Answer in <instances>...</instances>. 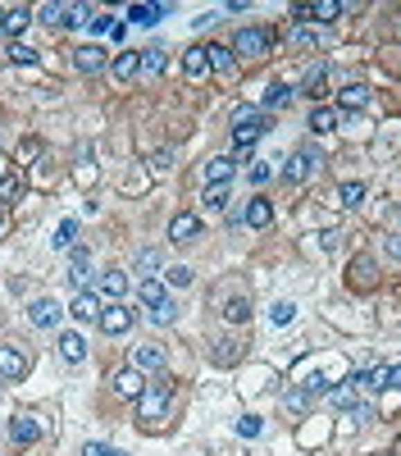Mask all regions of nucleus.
I'll list each match as a JSON object with an SVG mask.
<instances>
[{
  "instance_id": "obj_1",
  "label": "nucleus",
  "mask_w": 401,
  "mask_h": 456,
  "mask_svg": "<svg viewBox=\"0 0 401 456\" xmlns=\"http://www.w3.org/2000/svg\"><path fill=\"white\" fill-rule=\"evenodd\" d=\"M164 406H169V383L160 379V383H151V388L141 392V420L155 424V420L164 415Z\"/></svg>"
},
{
  "instance_id": "obj_2",
  "label": "nucleus",
  "mask_w": 401,
  "mask_h": 456,
  "mask_svg": "<svg viewBox=\"0 0 401 456\" xmlns=\"http://www.w3.org/2000/svg\"><path fill=\"white\" fill-rule=\"evenodd\" d=\"M233 51H238V55H269V33H260V28H242V33L233 37Z\"/></svg>"
},
{
  "instance_id": "obj_3",
  "label": "nucleus",
  "mask_w": 401,
  "mask_h": 456,
  "mask_svg": "<svg viewBox=\"0 0 401 456\" xmlns=\"http://www.w3.org/2000/svg\"><path fill=\"white\" fill-rule=\"evenodd\" d=\"M96 324L105 328V333H128V328H132V310H128L123 301H119V306H105Z\"/></svg>"
},
{
  "instance_id": "obj_4",
  "label": "nucleus",
  "mask_w": 401,
  "mask_h": 456,
  "mask_svg": "<svg viewBox=\"0 0 401 456\" xmlns=\"http://www.w3.org/2000/svg\"><path fill=\"white\" fill-rule=\"evenodd\" d=\"M314 164H319V151H314V146H305V151H296L292 160H287V183H305Z\"/></svg>"
},
{
  "instance_id": "obj_5",
  "label": "nucleus",
  "mask_w": 401,
  "mask_h": 456,
  "mask_svg": "<svg viewBox=\"0 0 401 456\" xmlns=\"http://www.w3.org/2000/svg\"><path fill=\"white\" fill-rule=\"evenodd\" d=\"M196 233H201V219L196 215H174V224H169V242H178V247H187V242H196Z\"/></svg>"
},
{
  "instance_id": "obj_6",
  "label": "nucleus",
  "mask_w": 401,
  "mask_h": 456,
  "mask_svg": "<svg viewBox=\"0 0 401 456\" xmlns=\"http://www.w3.org/2000/svg\"><path fill=\"white\" fill-rule=\"evenodd\" d=\"M23 369H28V356L19 347H0V379L14 383V379H23Z\"/></svg>"
},
{
  "instance_id": "obj_7",
  "label": "nucleus",
  "mask_w": 401,
  "mask_h": 456,
  "mask_svg": "<svg viewBox=\"0 0 401 456\" xmlns=\"http://www.w3.org/2000/svg\"><path fill=\"white\" fill-rule=\"evenodd\" d=\"M10 438L28 447V443H37V438H42V424H37L33 415H14V420H10Z\"/></svg>"
},
{
  "instance_id": "obj_8",
  "label": "nucleus",
  "mask_w": 401,
  "mask_h": 456,
  "mask_svg": "<svg viewBox=\"0 0 401 456\" xmlns=\"http://www.w3.org/2000/svg\"><path fill=\"white\" fill-rule=\"evenodd\" d=\"M109 73L119 78V82L137 78V73H141V55H137V51H123V55H114V60H109Z\"/></svg>"
},
{
  "instance_id": "obj_9",
  "label": "nucleus",
  "mask_w": 401,
  "mask_h": 456,
  "mask_svg": "<svg viewBox=\"0 0 401 456\" xmlns=\"http://www.w3.org/2000/svg\"><path fill=\"white\" fill-rule=\"evenodd\" d=\"M114 392H119V397H132V402H141L146 383H141L137 369H119V374H114Z\"/></svg>"
},
{
  "instance_id": "obj_10",
  "label": "nucleus",
  "mask_w": 401,
  "mask_h": 456,
  "mask_svg": "<svg viewBox=\"0 0 401 456\" xmlns=\"http://www.w3.org/2000/svg\"><path fill=\"white\" fill-rule=\"evenodd\" d=\"M100 310H105V306H100L96 292H78V297H73V319H82V324L100 319Z\"/></svg>"
},
{
  "instance_id": "obj_11",
  "label": "nucleus",
  "mask_w": 401,
  "mask_h": 456,
  "mask_svg": "<svg viewBox=\"0 0 401 456\" xmlns=\"http://www.w3.org/2000/svg\"><path fill=\"white\" fill-rule=\"evenodd\" d=\"M73 64L82 69V73H100V69H105V51H100V46H78Z\"/></svg>"
},
{
  "instance_id": "obj_12",
  "label": "nucleus",
  "mask_w": 401,
  "mask_h": 456,
  "mask_svg": "<svg viewBox=\"0 0 401 456\" xmlns=\"http://www.w3.org/2000/svg\"><path fill=\"white\" fill-rule=\"evenodd\" d=\"M132 369H164V347H155V342H141V347L132 351Z\"/></svg>"
},
{
  "instance_id": "obj_13",
  "label": "nucleus",
  "mask_w": 401,
  "mask_h": 456,
  "mask_svg": "<svg viewBox=\"0 0 401 456\" xmlns=\"http://www.w3.org/2000/svg\"><path fill=\"white\" fill-rule=\"evenodd\" d=\"M60 315H64V310H60L55 301H33V310H28V319H33L37 328H55V324H60Z\"/></svg>"
},
{
  "instance_id": "obj_14",
  "label": "nucleus",
  "mask_w": 401,
  "mask_h": 456,
  "mask_svg": "<svg viewBox=\"0 0 401 456\" xmlns=\"http://www.w3.org/2000/svg\"><path fill=\"white\" fill-rule=\"evenodd\" d=\"M87 265H91V256L82 247H73V261H69V283H73V288H87Z\"/></svg>"
},
{
  "instance_id": "obj_15",
  "label": "nucleus",
  "mask_w": 401,
  "mask_h": 456,
  "mask_svg": "<svg viewBox=\"0 0 401 456\" xmlns=\"http://www.w3.org/2000/svg\"><path fill=\"white\" fill-rule=\"evenodd\" d=\"M60 356H64L69 365H78V360L87 356V342H82L78 333H60Z\"/></svg>"
},
{
  "instance_id": "obj_16",
  "label": "nucleus",
  "mask_w": 401,
  "mask_h": 456,
  "mask_svg": "<svg viewBox=\"0 0 401 456\" xmlns=\"http://www.w3.org/2000/svg\"><path fill=\"white\" fill-rule=\"evenodd\" d=\"M183 69H187V78H206V73H210L206 46H192V51H187V60H183Z\"/></svg>"
},
{
  "instance_id": "obj_17",
  "label": "nucleus",
  "mask_w": 401,
  "mask_h": 456,
  "mask_svg": "<svg viewBox=\"0 0 401 456\" xmlns=\"http://www.w3.org/2000/svg\"><path fill=\"white\" fill-rule=\"evenodd\" d=\"M269 219H274V206L265 201V196H256V201L247 206V224L251 228H269Z\"/></svg>"
},
{
  "instance_id": "obj_18",
  "label": "nucleus",
  "mask_w": 401,
  "mask_h": 456,
  "mask_svg": "<svg viewBox=\"0 0 401 456\" xmlns=\"http://www.w3.org/2000/svg\"><path fill=\"white\" fill-rule=\"evenodd\" d=\"M260 123H238V128H233V146H238V151H251V146H256V141H260Z\"/></svg>"
},
{
  "instance_id": "obj_19",
  "label": "nucleus",
  "mask_w": 401,
  "mask_h": 456,
  "mask_svg": "<svg viewBox=\"0 0 401 456\" xmlns=\"http://www.w3.org/2000/svg\"><path fill=\"white\" fill-rule=\"evenodd\" d=\"M224 319H228V324L251 319V301H247V297H228V301H224Z\"/></svg>"
},
{
  "instance_id": "obj_20",
  "label": "nucleus",
  "mask_w": 401,
  "mask_h": 456,
  "mask_svg": "<svg viewBox=\"0 0 401 456\" xmlns=\"http://www.w3.org/2000/svg\"><path fill=\"white\" fill-rule=\"evenodd\" d=\"M141 73H146V78H160V73H164V46L141 51Z\"/></svg>"
},
{
  "instance_id": "obj_21",
  "label": "nucleus",
  "mask_w": 401,
  "mask_h": 456,
  "mask_svg": "<svg viewBox=\"0 0 401 456\" xmlns=\"http://www.w3.org/2000/svg\"><path fill=\"white\" fill-rule=\"evenodd\" d=\"M233 169H238V164L228 160V155H215V160L206 164V178H210V183H228V178H233Z\"/></svg>"
},
{
  "instance_id": "obj_22",
  "label": "nucleus",
  "mask_w": 401,
  "mask_h": 456,
  "mask_svg": "<svg viewBox=\"0 0 401 456\" xmlns=\"http://www.w3.org/2000/svg\"><path fill=\"white\" fill-rule=\"evenodd\" d=\"M310 132H319V137L337 132V109H314V114H310Z\"/></svg>"
},
{
  "instance_id": "obj_23",
  "label": "nucleus",
  "mask_w": 401,
  "mask_h": 456,
  "mask_svg": "<svg viewBox=\"0 0 401 456\" xmlns=\"http://www.w3.org/2000/svg\"><path fill=\"white\" fill-rule=\"evenodd\" d=\"M169 14V5H128V19L132 23H155Z\"/></svg>"
},
{
  "instance_id": "obj_24",
  "label": "nucleus",
  "mask_w": 401,
  "mask_h": 456,
  "mask_svg": "<svg viewBox=\"0 0 401 456\" xmlns=\"http://www.w3.org/2000/svg\"><path fill=\"white\" fill-rule=\"evenodd\" d=\"M206 55H210V69H219V73L233 69V46H206Z\"/></svg>"
},
{
  "instance_id": "obj_25",
  "label": "nucleus",
  "mask_w": 401,
  "mask_h": 456,
  "mask_svg": "<svg viewBox=\"0 0 401 456\" xmlns=\"http://www.w3.org/2000/svg\"><path fill=\"white\" fill-rule=\"evenodd\" d=\"M141 301L151 306V310H155V306H164V301H169V297H164V283L160 279H146V283H141Z\"/></svg>"
},
{
  "instance_id": "obj_26",
  "label": "nucleus",
  "mask_w": 401,
  "mask_h": 456,
  "mask_svg": "<svg viewBox=\"0 0 401 456\" xmlns=\"http://www.w3.org/2000/svg\"><path fill=\"white\" fill-rule=\"evenodd\" d=\"M28 23H33V10H28V5H19V10H10V19H5V33H10V37H19L23 28H28Z\"/></svg>"
},
{
  "instance_id": "obj_27",
  "label": "nucleus",
  "mask_w": 401,
  "mask_h": 456,
  "mask_svg": "<svg viewBox=\"0 0 401 456\" xmlns=\"http://www.w3.org/2000/svg\"><path fill=\"white\" fill-rule=\"evenodd\" d=\"M287 100H292V87H283V82H274V87L265 91V109H283Z\"/></svg>"
},
{
  "instance_id": "obj_28",
  "label": "nucleus",
  "mask_w": 401,
  "mask_h": 456,
  "mask_svg": "<svg viewBox=\"0 0 401 456\" xmlns=\"http://www.w3.org/2000/svg\"><path fill=\"white\" fill-rule=\"evenodd\" d=\"M23 196V178H0V206H14Z\"/></svg>"
},
{
  "instance_id": "obj_29",
  "label": "nucleus",
  "mask_w": 401,
  "mask_h": 456,
  "mask_svg": "<svg viewBox=\"0 0 401 456\" xmlns=\"http://www.w3.org/2000/svg\"><path fill=\"white\" fill-rule=\"evenodd\" d=\"M337 14H342V5H337V0H314V5H310V19H319V23L337 19Z\"/></svg>"
},
{
  "instance_id": "obj_30",
  "label": "nucleus",
  "mask_w": 401,
  "mask_h": 456,
  "mask_svg": "<svg viewBox=\"0 0 401 456\" xmlns=\"http://www.w3.org/2000/svg\"><path fill=\"white\" fill-rule=\"evenodd\" d=\"M319 78H324V64H310V69H305V78H301V91H305V96H324V91H319Z\"/></svg>"
},
{
  "instance_id": "obj_31",
  "label": "nucleus",
  "mask_w": 401,
  "mask_h": 456,
  "mask_svg": "<svg viewBox=\"0 0 401 456\" xmlns=\"http://www.w3.org/2000/svg\"><path fill=\"white\" fill-rule=\"evenodd\" d=\"M206 206L210 210H228V183H210L206 187Z\"/></svg>"
},
{
  "instance_id": "obj_32",
  "label": "nucleus",
  "mask_w": 401,
  "mask_h": 456,
  "mask_svg": "<svg viewBox=\"0 0 401 456\" xmlns=\"http://www.w3.org/2000/svg\"><path fill=\"white\" fill-rule=\"evenodd\" d=\"M238 342H233V337H219V342H215V360H219V365H233V360H238Z\"/></svg>"
},
{
  "instance_id": "obj_33",
  "label": "nucleus",
  "mask_w": 401,
  "mask_h": 456,
  "mask_svg": "<svg viewBox=\"0 0 401 456\" xmlns=\"http://www.w3.org/2000/svg\"><path fill=\"white\" fill-rule=\"evenodd\" d=\"M100 288H105V292H109V297H123V292H128V279H123V274H119V270H109V274H105V279H100Z\"/></svg>"
},
{
  "instance_id": "obj_34",
  "label": "nucleus",
  "mask_w": 401,
  "mask_h": 456,
  "mask_svg": "<svg viewBox=\"0 0 401 456\" xmlns=\"http://www.w3.org/2000/svg\"><path fill=\"white\" fill-rule=\"evenodd\" d=\"M73 238H78V224H73V219H64V224L55 228V247H73Z\"/></svg>"
},
{
  "instance_id": "obj_35",
  "label": "nucleus",
  "mask_w": 401,
  "mask_h": 456,
  "mask_svg": "<svg viewBox=\"0 0 401 456\" xmlns=\"http://www.w3.org/2000/svg\"><path fill=\"white\" fill-rule=\"evenodd\" d=\"M10 60H14V64H37V51H33V46H23V42H14Z\"/></svg>"
},
{
  "instance_id": "obj_36",
  "label": "nucleus",
  "mask_w": 401,
  "mask_h": 456,
  "mask_svg": "<svg viewBox=\"0 0 401 456\" xmlns=\"http://www.w3.org/2000/svg\"><path fill=\"white\" fill-rule=\"evenodd\" d=\"M260 114H265L260 105H238V114H233V128H238V123H260Z\"/></svg>"
},
{
  "instance_id": "obj_37",
  "label": "nucleus",
  "mask_w": 401,
  "mask_h": 456,
  "mask_svg": "<svg viewBox=\"0 0 401 456\" xmlns=\"http://www.w3.org/2000/svg\"><path fill=\"white\" fill-rule=\"evenodd\" d=\"M342 206H360V196H365V183H342Z\"/></svg>"
},
{
  "instance_id": "obj_38",
  "label": "nucleus",
  "mask_w": 401,
  "mask_h": 456,
  "mask_svg": "<svg viewBox=\"0 0 401 456\" xmlns=\"http://www.w3.org/2000/svg\"><path fill=\"white\" fill-rule=\"evenodd\" d=\"M174 315H178V306H174V301H164V306H155V310H151L155 324H174Z\"/></svg>"
},
{
  "instance_id": "obj_39",
  "label": "nucleus",
  "mask_w": 401,
  "mask_h": 456,
  "mask_svg": "<svg viewBox=\"0 0 401 456\" xmlns=\"http://www.w3.org/2000/svg\"><path fill=\"white\" fill-rule=\"evenodd\" d=\"M365 100H369V87H360V82L342 91V105H365Z\"/></svg>"
},
{
  "instance_id": "obj_40",
  "label": "nucleus",
  "mask_w": 401,
  "mask_h": 456,
  "mask_svg": "<svg viewBox=\"0 0 401 456\" xmlns=\"http://www.w3.org/2000/svg\"><path fill=\"white\" fill-rule=\"evenodd\" d=\"M238 434L242 438H256V434H260V415H242V420H238Z\"/></svg>"
},
{
  "instance_id": "obj_41",
  "label": "nucleus",
  "mask_w": 401,
  "mask_h": 456,
  "mask_svg": "<svg viewBox=\"0 0 401 456\" xmlns=\"http://www.w3.org/2000/svg\"><path fill=\"white\" fill-rule=\"evenodd\" d=\"M292 315H296V306H292V301H278V306L269 310V319H274V324H287Z\"/></svg>"
},
{
  "instance_id": "obj_42",
  "label": "nucleus",
  "mask_w": 401,
  "mask_h": 456,
  "mask_svg": "<svg viewBox=\"0 0 401 456\" xmlns=\"http://www.w3.org/2000/svg\"><path fill=\"white\" fill-rule=\"evenodd\" d=\"M314 37H319V33H314L310 23H296V28H292V42H296V46H310Z\"/></svg>"
},
{
  "instance_id": "obj_43",
  "label": "nucleus",
  "mask_w": 401,
  "mask_h": 456,
  "mask_svg": "<svg viewBox=\"0 0 401 456\" xmlns=\"http://www.w3.org/2000/svg\"><path fill=\"white\" fill-rule=\"evenodd\" d=\"M137 270L155 274V270H160V251H141V256H137Z\"/></svg>"
},
{
  "instance_id": "obj_44",
  "label": "nucleus",
  "mask_w": 401,
  "mask_h": 456,
  "mask_svg": "<svg viewBox=\"0 0 401 456\" xmlns=\"http://www.w3.org/2000/svg\"><path fill=\"white\" fill-rule=\"evenodd\" d=\"M347 415H351L356 424H369V420H374V406H356V402H351V406H347Z\"/></svg>"
},
{
  "instance_id": "obj_45",
  "label": "nucleus",
  "mask_w": 401,
  "mask_h": 456,
  "mask_svg": "<svg viewBox=\"0 0 401 456\" xmlns=\"http://www.w3.org/2000/svg\"><path fill=\"white\" fill-rule=\"evenodd\" d=\"M169 283H174V288H187V283H192V270H187V265H174V270H169Z\"/></svg>"
},
{
  "instance_id": "obj_46",
  "label": "nucleus",
  "mask_w": 401,
  "mask_h": 456,
  "mask_svg": "<svg viewBox=\"0 0 401 456\" xmlns=\"http://www.w3.org/2000/svg\"><path fill=\"white\" fill-rule=\"evenodd\" d=\"M114 23H119V19H109V14H96V19H87V28H91V33H109Z\"/></svg>"
},
{
  "instance_id": "obj_47",
  "label": "nucleus",
  "mask_w": 401,
  "mask_h": 456,
  "mask_svg": "<svg viewBox=\"0 0 401 456\" xmlns=\"http://www.w3.org/2000/svg\"><path fill=\"white\" fill-rule=\"evenodd\" d=\"M169 164H174V155H169V151H155V155H151V174H164Z\"/></svg>"
},
{
  "instance_id": "obj_48",
  "label": "nucleus",
  "mask_w": 401,
  "mask_h": 456,
  "mask_svg": "<svg viewBox=\"0 0 401 456\" xmlns=\"http://www.w3.org/2000/svg\"><path fill=\"white\" fill-rule=\"evenodd\" d=\"M82 456H123V452H114V447H105V443H87Z\"/></svg>"
},
{
  "instance_id": "obj_49",
  "label": "nucleus",
  "mask_w": 401,
  "mask_h": 456,
  "mask_svg": "<svg viewBox=\"0 0 401 456\" xmlns=\"http://www.w3.org/2000/svg\"><path fill=\"white\" fill-rule=\"evenodd\" d=\"M310 397H314V392H310V388H296V392H292V397H287V402H292V406H296V411H301V406H310Z\"/></svg>"
},
{
  "instance_id": "obj_50",
  "label": "nucleus",
  "mask_w": 401,
  "mask_h": 456,
  "mask_svg": "<svg viewBox=\"0 0 401 456\" xmlns=\"http://www.w3.org/2000/svg\"><path fill=\"white\" fill-rule=\"evenodd\" d=\"M251 183H256V187L269 183V164H256V169H251Z\"/></svg>"
},
{
  "instance_id": "obj_51",
  "label": "nucleus",
  "mask_w": 401,
  "mask_h": 456,
  "mask_svg": "<svg viewBox=\"0 0 401 456\" xmlns=\"http://www.w3.org/2000/svg\"><path fill=\"white\" fill-rule=\"evenodd\" d=\"M333 402L337 406H351V383H347V388H333Z\"/></svg>"
},
{
  "instance_id": "obj_52",
  "label": "nucleus",
  "mask_w": 401,
  "mask_h": 456,
  "mask_svg": "<svg viewBox=\"0 0 401 456\" xmlns=\"http://www.w3.org/2000/svg\"><path fill=\"white\" fill-rule=\"evenodd\" d=\"M356 274H360V283H369V274H374V265H369V261H356Z\"/></svg>"
},
{
  "instance_id": "obj_53",
  "label": "nucleus",
  "mask_w": 401,
  "mask_h": 456,
  "mask_svg": "<svg viewBox=\"0 0 401 456\" xmlns=\"http://www.w3.org/2000/svg\"><path fill=\"white\" fill-rule=\"evenodd\" d=\"M388 388H401V365H392V374H388Z\"/></svg>"
},
{
  "instance_id": "obj_54",
  "label": "nucleus",
  "mask_w": 401,
  "mask_h": 456,
  "mask_svg": "<svg viewBox=\"0 0 401 456\" xmlns=\"http://www.w3.org/2000/svg\"><path fill=\"white\" fill-rule=\"evenodd\" d=\"M388 251H392V256L401 261V238H392V242H388Z\"/></svg>"
},
{
  "instance_id": "obj_55",
  "label": "nucleus",
  "mask_w": 401,
  "mask_h": 456,
  "mask_svg": "<svg viewBox=\"0 0 401 456\" xmlns=\"http://www.w3.org/2000/svg\"><path fill=\"white\" fill-rule=\"evenodd\" d=\"M5 19H10V10H0V33H5Z\"/></svg>"
},
{
  "instance_id": "obj_56",
  "label": "nucleus",
  "mask_w": 401,
  "mask_h": 456,
  "mask_svg": "<svg viewBox=\"0 0 401 456\" xmlns=\"http://www.w3.org/2000/svg\"><path fill=\"white\" fill-rule=\"evenodd\" d=\"M0 233H5V219H0Z\"/></svg>"
}]
</instances>
